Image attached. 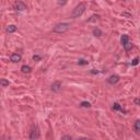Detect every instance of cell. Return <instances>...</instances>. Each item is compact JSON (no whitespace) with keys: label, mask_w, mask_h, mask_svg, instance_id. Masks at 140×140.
I'll return each mask as SVG.
<instances>
[{"label":"cell","mask_w":140,"mask_h":140,"mask_svg":"<svg viewBox=\"0 0 140 140\" xmlns=\"http://www.w3.org/2000/svg\"><path fill=\"white\" fill-rule=\"evenodd\" d=\"M57 3H58V5H64V4H66V3H67V2H66V1H58V2H57Z\"/></svg>","instance_id":"obj_23"},{"label":"cell","mask_w":140,"mask_h":140,"mask_svg":"<svg viewBox=\"0 0 140 140\" xmlns=\"http://www.w3.org/2000/svg\"><path fill=\"white\" fill-rule=\"evenodd\" d=\"M61 82L60 81H55L51 83V86H50V89H51V91L55 92V93H58L60 90H61Z\"/></svg>","instance_id":"obj_4"},{"label":"cell","mask_w":140,"mask_h":140,"mask_svg":"<svg viewBox=\"0 0 140 140\" xmlns=\"http://www.w3.org/2000/svg\"><path fill=\"white\" fill-rule=\"evenodd\" d=\"M77 140H90V139H88L87 137H80V138H78Z\"/></svg>","instance_id":"obj_25"},{"label":"cell","mask_w":140,"mask_h":140,"mask_svg":"<svg viewBox=\"0 0 140 140\" xmlns=\"http://www.w3.org/2000/svg\"><path fill=\"white\" fill-rule=\"evenodd\" d=\"M69 29H70V23H68V22H61V23H58L54 26L53 32L58 33V34H62V33L67 32Z\"/></svg>","instance_id":"obj_1"},{"label":"cell","mask_w":140,"mask_h":140,"mask_svg":"<svg viewBox=\"0 0 140 140\" xmlns=\"http://www.w3.org/2000/svg\"><path fill=\"white\" fill-rule=\"evenodd\" d=\"M9 84H10V82L8 81L7 79H0V86L1 87H3V88L9 87Z\"/></svg>","instance_id":"obj_12"},{"label":"cell","mask_w":140,"mask_h":140,"mask_svg":"<svg viewBox=\"0 0 140 140\" xmlns=\"http://www.w3.org/2000/svg\"><path fill=\"white\" fill-rule=\"evenodd\" d=\"M16 30H18V27H16L14 24H11V25H8L7 29H5V32L7 33H14Z\"/></svg>","instance_id":"obj_9"},{"label":"cell","mask_w":140,"mask_h":140,"mask_svg":"<svg viewBox=\"0 0 140 140\" xmlns=\"http://www.w3.org/2000/svg\"><path fill=\"white\" fill-rule=\"evenodd\" d=\"M92 33H93V35H94V36H96V37H101L103 35V32H102V30H101L100 27H94V29H93V31H92Z\"/></svg>","instance_id":"obj_8"},{"label":"cell","mask_w":140,"mask_h":140,"mask_svg":"<svg viewBox=\"0 0 140 140\" xmlns=\"http://www.w3.org/2000/svg\"><path fill=\"white\" fill-rule=\"evenodd\" d=\"M21 59H22V56L20 54H18V53L12 54L11 55V57H10V60L12 62H19V61H21Z\"/></svg>","instance_id":"obj_7"},{"label":"cell","mask_w":140,"mask_h":140,"mask_svg":"<svg viewBox=\"0 0 140 140\" xmlns=\"http://www.w3.org/2000/svg\"><path fill=\"white\" fill-rule=\"evenodd\" d=\"M112 109H113V111H122V112H123L122 106H120L118 103H114L113 106H112Z\"/></svg>","instance_id":"obj_13"},{"label":"cell","mask_w":140,"mask_h":140,"mask_svg":"<svg viewBox=\"0 0 140 140\" xmlns=\"http://www.w3.org/2000/svg\"><path fill=\"white\" fill-rule=\"evenodd\" d=\"M79 66H86V65H88L89 64V61H88L87 59H83V58H81V59H79L78 60V62H77Z\"/></svg>","instance_id":"obj_16"},{"label":"cell","mask_w":140,"mask_h":140,"mask_svg":"<svg viewBox=\"0 0 140 140\" xmlns=\"http://www.w3.org/2000/svg\"><path fill=\"white\" fill-rule=\"evenodd\" d=\"M21 71H22L23 73H30V72L32 71V68L30 67L29 65H23V66L21 67Z\"/></svg>","instance_id":"obj_10"},{"label":"cell","mask_w":140,"mask_h":140,"mask_svg":"<svg viewBox=\"0 0 140 140\" xmlns=\"http://www.w3.org/2000/svg\"><path fill=\"white\" fill-rule=\"evenodd\" d=\"M61 140H72V138H71V136H69V135H65L61 137Z\"/></svg>","instance_id":"obj_20"},{"label":"cell","mask_w":140,"mask_h":140,"mask_svg":"<svg viewBox=\"0 0 140 140\" xmlns=\"http://www.w3.org/2000/svg\"><path fill=\"white\" fill-rule=\"evenodd\" d=\"M41 136V131H40V128L37 126H35L34 128H32V130L30 131V139L31 140H37Z\"/></svg>","instance_id":"obj_3"},{"label":"cell","mask_w":140,"mask_h":140,"mask_svg":"<svg viewBox=\"0 0 140 140\" xmlns=\"http://www.w3.org/2000/svg\"><path fill=\"white\" fill-rule=\"evenodd\" d=\"M129 42V36H128V35H126V34H124L122 36V38H120V43L123 44V45H125L126 43H128Z\"/></svg>","instance_id":"obj_11"},{"label":"cell","mask_w":140,"mask_h":140,"mask_svg":"<svg viewBox=\"0 0 140 140\" xmlns=\"http://www.w3.org/2000/svg\"><path fill=\"white\" fill-rule=\"evenodd\" d=\"M86 9H87V5L84 3H79L77 7L73 9L72 13H71V18L76 19V18H79L86 12Z\"/></svg>","instance_id":"obj_2"},{"label":"cell","mask_w":140,"mask_h":140,"mask_svg":"<svg viewBox=\"0 0 140 140\" xmlns=\"http://www.w3.org/2000/svg\"><path fill=\"white\" fill-rule=\"evenodd\" d=\"M41 59H42V56H40V55H34L33 56V60L34 61H40Z\"/></svg>","instance_id":"obj_18"},{"label":"cell","mask_w":140,"mask_h":140,"mask_svg":"<svg viewBox=\"0 0 140 140\" xmlns=\"http://www.w3.org/2000/svg\"><path fill=\"white\" fill-rule=\"evenodd\" d=\"M13 8H14L15 10H18V11H24V10L27 9L26 4L24 3L23 1H16L14 3V5H13Z\"/></svg>","instance_id":"obj_5"},{"label":"cell","mask_w":140,"mask_h":140,"mask_svg":"<svg viewBox=\"0 0 140 140\" xmlns=\"http://www.w3.org/2000/svg\"><path fill=\"white\" fill-rule=\"evenodd\" d=\"M123 46H124V49L126 51H129V50H131V48H133V44H131L130 42L126 43L125 45H123Z\"/></svg>","instance_id":"obj_14"},{"label":"cell","mask_w":140,"mask_h":140,"mask_svg":"<svg viewBox=\"0 0 140 140\" xmlns=\"http://www.w3.org/2000/svg\"><path fill=\"white\" fill-rule=\"evenodd\" d=\"M134 102H135V104H136V105H139V104H140V100H139L138 97H136L135 100H134Z\"/></svg>","instance_id":"obj_21"},{"label":"cell","mask_w":140,"mask_h":140,"mask_svg":"<svg viewBox=\"0 0 140 140\" xmlns=\"http://www.w3.org/2000/svg\"><path fill=\"white\" fill-rule=\"evenodd\" d=\"M134 127H135V131L138 134L140 131V120L139 119H137L135 122V126H134Z\"/></svg>","instance_id":"obj_15"},{"label":"cell","mask_w":140,"mask_h":140,"mask_svg":"<svg viewBox=\"0 0 140 140\" xmlns=\"http://www.w3.org/2000/svg\"><path fill=\"white\" fill-rule=\"evenodd\" d=\"M91 73H92V75H97L98 71H97V70H95V69H92V70H91Z\"/></svg>","instance_id":"obj_22"},{"label":"cell","mask_w":140,"mask_h":140,"mask_svg":"<svg viewBox=\"0 0 140 140\" xmlns=\"http://www.w3.org/2000/svg\"><path fill=\"white\" fill-rule=\"evenodd\" d=\"M80 106H81V107L89 108V107H91V103H90V102H87V101H83V102L80 103Z\"/></svg>","instance_id":"obj_17"},{"label":"cell","mask_w":140,"mask_h":140,"mask_svg":"<svg viewBox=\"0 0 140 140\" xmlns=\"http://www.w3.org/2000/svg\"><path fill=\"white\" fill-rule=\"evenodd\" d=\"M138 64H139V58H138V57H136V58L133 60V62H131V65H133V66H137Z\"/></svg>","instance_id":"obj_19"},{"label":"cell","mask_w":140,"mask_h":140,"mask_svg":"<svg viewBox=\"0 0 140 140\" xmlns=\"http://www.w3.org/2000/svg\"><path fill=\"white\" fill-rule=\"evenodd\" d=\"M122 15H125V16H128V18H130L131 14H129V13H127V12H123V14Z\"/></svg>","instance_id":"obj_24"},{"label":"cell","mask_w":140,"mask_h":140,"mask_svg":"<svg viewBox=\"0 0 140 140\" xmlns=\"http://www.w3.org/2000/svg\"><path fill=\"white\" fill-rule=\"evenodd\" d=\"M118 81H119V76H117V75H112V76H109L107 79V82L109 84H112V86L116 84Z\"/></svg>","instance_id":"obj_6"}]
</instances>
